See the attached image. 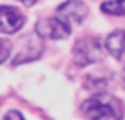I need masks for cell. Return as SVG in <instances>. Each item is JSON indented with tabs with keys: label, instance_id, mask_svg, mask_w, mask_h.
<instances>
[{
	"label": "cell",
	"instance_id": "cell-1",
	"mask_svg": "<svg viewBox=\"0 0 125 120\" xmlns=\"http://www.w3.org/2000/svg\"><path fill=\"white\" fill-rule=\"evenodd\" d=\"M88 120H122L124 109L117 98L109 95H95L82 104Z\"/></svg>",
	"mask_w": 125,
	"mask_h": 120
},
{
	"label": "cell",
	"instance_id": "cell-2",
	"mask_svg": "<svg viewBox=\"0 0 125 120\" xmlns=\"http://www.w3.org/2000/svg\"><path fill=\"white\" fill-rule=\"evenodd\" d=\"M103 59L101 42L95 37H83L74 45V61L79 66H88Z\"/></svg>",
	"mask_w": 125,
	"mask_h": 120
},
{
	"label": "cell",
	"instance_id": "cell-3",
	"mask_svg": "<svg viewBox=\"0 0 125 120\" xmlns=\"http://www.w3.org/2000/svg\"><path fill=\"white\" fill-rule=\"evenodd\" d=\"M88 13V8L83 2L80 0H69L66 3H62L58 8V13H56V18L61 19L66 26H69L72 29V24H80L83 21V18Z\"/></svg>",
	"mask_w": 125,
	"mask_h": 120
},
{
	"label": "cell",
	"instance_id": "cell-4",
	"mask_svg": "<svg viewBox=\"0 0 125 120\" xmlns=\"http://www.w3.org/2000/svg\"><path fill=\"white\" fill-rule=\"evenodd\" d=\"M71 27L66 26L61 19L58 18H47L40 19L35 24V32L37 35L45 37V39H52V40H59V39H66L71 34Z\"/></svg>",
	"mask_w": 125,
	"mask_h": 120
},
{
	"label": "cell",
	"instance_id": "cell-5",
	"mask_svg": "<svg viewBox=\"0 0 125 120\" xmlns=\"http://www.w3.org/2000/svg\"><path fill=\"white\" fill-rule=\"evenodd\" d=\"M24 26V16L15 7H0V32L13 34Z\"/></svg>",
	"mask_w": 125,
	"mask_h": 120
},
{
	"label": "cell",
	"instance_id": "cell-6",
	"mask_svg": "<svg viewBox=\"0 0 125 120\" xmlns=\"http://www.w3.org/2000/svg\"><path fill=\"white\" fill-rule=\"evenodd\" d=\"M106 48L115 59L125 56V30H115L106 40Z\"/></svg>",
	"mask_w": 125,
	"mask_h": 120
},
{
	"label": "cell",
	"instance_id": "cell-7",
	"mask_svg": "<svg viewBox=\"0 0 125 120\" xmlns=\"http://www.w3.org/2000/svg\"><path fill=\"white\" fill-rule=\"evenodd\" d=\"M27 43L29 45L24 47V50L15 58V64H21V62H27V61H32V59L39 58V55H40V51H42V47L34 39H29Z\"/></svg>",
	"mask_w": 125,
	"mask_h": 120
},
{
	"label": "cell",
	"instance_id": "cell-8",
	"mask_svg": "<svg viewBox=\"0 0 125 120\" xmlns=\"http://www.w3.org/2000/svg\"><path fill=\"white\" fill-rule=\"evenodd\" d=\"M101 10L107 15L125 16V0H107L101 5Z\"/></svg>",
	"mask_w": 125,
	"mask_h": 120
},
{
	"label": "cell",
	"instance_id": "cell-9",
	"mask_svg": "<svg viewBox=\"0 0 125 120\" xmlns=\"http://www.w3.org/2000/svg\"><path fill=\"white\" fill-rule=\"evenodd\" d=\"M10 53H11V43L5 39H0V64L7 61Z\"/></svg>",
	"mask_w": 125,
	"mask_h": 120
},
{
	"label": "cell",
	"instance_id": "cell-10",
	"mask_svg": "<svg viewBox=\"0 0 125 120\" xmlns=\"http://www.w3.org/2000/svg\"><path fill=\"white\" fill-rule=\"evenodd\" d=\"M3 120H24V117H22V114L18 112V110H10V112L5 115Z\"/></svg>",
	"mask_w": 125,
	"mask_h": 120
},
{
	"label": "cell",
	"instance_id": "cell-11",
	"mask_svg": "<svg viewBox=\"0 0 125 120\" xmlns=\"http://www.w3.org/2000/svg\"><path fill=\"white\" fill-rule=\"evenodd\" d=\"M19 2H22V3L26 5V7H31V5H34L37 2V0H19Z\"/></svg>",
	"mask_w": 125,
	"mask_h": 120
},
{
	"label": "cell",
	"instance_id": "cell-12",
	"mask_svg": "<svg viewBox=\"0 0 125 120\" xmlns=\"http://www.w3.org/2000/svg\"><path fill=\"white\" fill-rule=\"evenodd\" d=\"M124 83H125V69H124Z\"/></svg>",
	"mask_w": 125,
	"mask_h": 120
}]
</instances>
